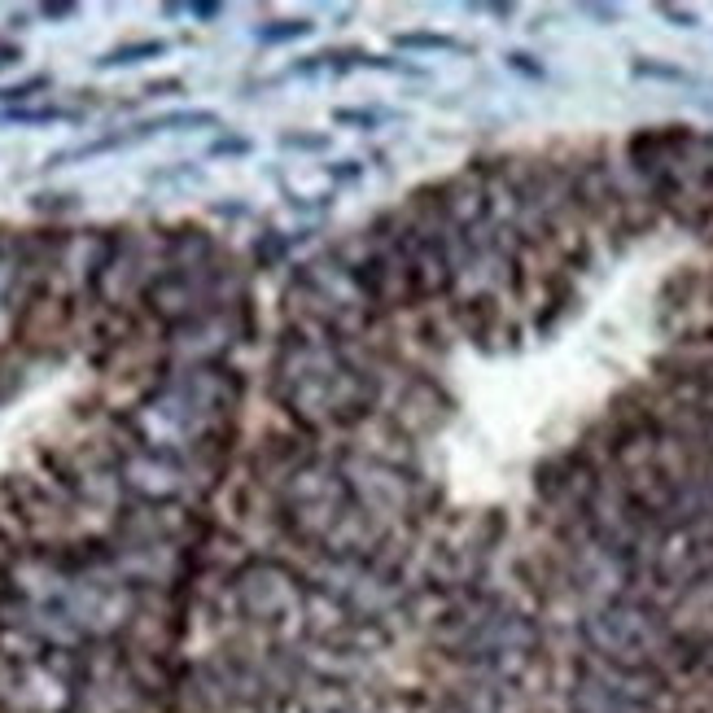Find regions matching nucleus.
Returning a JSON list of instances; mask_svg holds the SVG:
<instances>
[{
  "label": "nucleus",
  "instance_id": "nucleus-1",
  "mask_svg": "<svg viewBox=\"0 0 713 713\" xmlns=\"http://www.w3.org/2000/svg\"><path fill=\"white\" fill-rule=\"evenodd\" d=\"M215 123H220V114H210V110H180V114H158V119L136 123L132 141H145L153 132H193V127H215Z\"/></svg>",
  "mask_w": 713,
  "mask_h": 713
},
{
  "label": "nucleus",
  "instance_id": "nucleus-2",
  "mask_svg": "<svg viewBox=\"0 0 713 713\" xmlns=\"http://www.w3.org/2000/svg\"><path fill=\"white\" fill-rule=\"evenodd\" d=\"M167 53V40H136V44H119L110 49L105 57H97L101 71H114V66H141L149 57H162Z\"/></svg>",
  "mask_w": 713,
  "mask_h": 713
},
{
  "label": "nucleus",
  "instance_id": "nucleus-3",
  "mask_svg": "<svg viewBox=\"0 0 713 713\" xmlns=\"http://www.w3.org/2000/svg\"><path fill=\"white\" fill-rule=\"evenodd\" d=\"M394 44L407 53H468L464 40H455V35H438V31H403V35H394Z\"/></svg>",
  "mask_w": 713,
  "mask_h": 713
},
{
  "label": "nucleus",
  "instance_id": "nucleus-4",
  "mask_svg": "<svg viewBox=\"0 0 713 713\" xmlns=\"http://www.w3.org/2000/svg\"><path fill=\"white\" fill-rule=\"evenodd\" d=\"M316 31V23H307V18H280V23H263L254 31V40L259 44H294V40H307Z\"/></svg>",
  "mask_w": 713,
  "mask_h": 713
},
{
  "label": "nucleus",
  "instance_id": "nucleus-5",
  "mask_svg": "<svg viewBox=\"0 0 713 713\" xmlns=\"http://www.w3.org/2000/svg\"><path fill=\"white\" fill-rule=\"evenodd\" d=\"M630 74H635V79H661V83H696L691 71L669 66V62H657V57H635V62H630Z\"/></svg>",
  "mask_w": 713,
  "mask_h": 713
},
{
  "label": "nucleus",
  "instance_id": "nucleus-6",
  "mask_svg": "<svg viewBox=\"0 0 713 713\" xmlns=\"http://www.w3.org/2000/svg\"><path fill=\"white\" fill-rule=\"evenodd\" d=\"M285 254H289V241H285L280 232H263V237L254 241V268H276Z\"/></svg>",
  "mask_w": 713,
  "mask_h": 713
},
{
  "label": "nucleus",
  "instance_id": "nucleus-7",
  "mask_svg": "<svg viewBox=\"0 0 713 713\" xmlns=\"http://www.w3.org/2000/svg\"><path fill=\"white\" fill-rule=\"evenodd\" d=\"M57 119H74V110H57V105H44V110H5V123H23V127L57 123Z\"/></svg>",
  "mask_w": 713,
  "mask_h": 713
},
{
  "label": "nucleus",
  "instance_id": "nucleus-8",
  "mask_svg": "<svg viewBox=\"0 0 713 713\" xmlns=\"http://www.w3.org/2000/svg\"><path fill=\"white\" fill-rule=\"evenodd\" d=\"M31 206H35L40 215H66V210H79V197L74 193H40V197H31Z\"/></svg>",
  "mask_w": 713,
  "mask_h": 713
},
{
  "label": "nucleus",
  "instance_id": "nucleus-9",
  "mask_svg": "<svg viewBox=\"0 0 713 713\" xmlns=\"http://www.w3.org/2000/svg\"><path fill=\"white\" fill-rule=\"evenodd\" d=\"M280 149H311V153H324V149H328V136H324V132H280Z\"/></svg>",
  "mask_w": 713,
  "mask_h": 713
},
{
  "label": "nucleus",
  "instance_id": "nucleus-10",
  "mask_svg": "<svg viewBox=\"0 0 713 713\" xmlns=\"http://www.w3.org/2000/svg\"><path fill=\"white\" fill-rule=\"evenodd\" d=\"M381 119H386L381 110H333V123H342V127H364V132H368V127H376Z\"/></svg>",
  "mask_w": 713,
  "mask_h": 713
},
{
  "label": "nucleus",
  "instance_id": "nucleus-11",
  "mask_svg": "<svg viewBox=\"0 0 713 713\" xmlns=\"http://www.w3.org/2000/svg\"><path fill=\"white\" fill-rule=\"evenodd\" d=\"M249 149L254 145H249L246 136H220V141L210 145V158H246Z\"/></svg>",
  "mask_w": 713,
  "mask_h": 713
},
{
  "label": "nucleus",
  "instance_id": "nucleus-12",
  "mask_svg": "<svg viewBox=\"0 0 713 713\" xmlns=\"http://www.w3.org/2000/svg\"><path fill=\"white\" fill-rule=\"evenodd\" d=\"M40 88H49V74H35V79H26V83L0 88V101H26V97H35Z\"/></svg>",
  "mask_w": 713,
  "mask_h": 713
},
{
  "label": "nucleus",
  "instance_id": "nucleus-13",
  "mask_svg": "<svg viewBox=\"0 0 713 713\" xmlns=\"http://www.w3.org/2000/svg\"><path fill=\"white\" fill-rule=\"evenodd\" d=\"M508 66H513V71H521L525 74V79H547V71H542L539 62H534V57H530V53H508Z\"/></svg>",
  "mask_w": 713,
  "mask_h": 713
},
{
  "label": "nucleus",
  "instance_id": "nucleus-14",
  "mask_svg": "<svg viewBox=\"0 0 713 713\" xmlns=\"http://www.w3.org/2000/svg\"><path fill=\"white\" fill-rule=\"evenodd\" d=\"M74 14H79V5H71V0H49V5H40V18H53V23H66Z\"/></svg>",
  "mask_w": 713,
  "mask_h": 713
},
{
  "label": "nucleus",
  "instance_id": "nucleus-15",
  "mask_svg": "<svg viewBox=\"0 0 713 713\" xmlns=\"http://www.w3.org/2000/svg\"><path fill=\"white\" fill-rule=\"evenodd\" d=\"M657 14H661V18H669L674 26H696V23H700L691 9H679V5H657Z\"/></svg>",
  "mask_w": 713,
  "mask_h": 713
},
{
  "label": "nucleus",
  "instance_id": "nucleus-16",
  "mask_svg": "<svg viewBox=\"0 0 713 713\" xmlns=\"http://www.w3.org/2000/svg\"><path fill=\"white\" fill-rule=\"evenodd\" d=\"M189 14H193L197 23H215L223 14V5H215V0H197V5H189Z\"/></svg>",
  "mask_w": 713,
  "mask_h": 713
},
{
  "label": "nucleus",
  "instance_id": "nucleus-17",
  "mask_svg": "<svg viewBox=\"0 0 713 713\" xmlns=\"http://www.w3.org/2000/svg\"><path fill=\"white\" fill-rule=\"evenodd\" d=\"M582 14H587V18H595V23H617V18H621V14H617L613 5H582Z\"/></svg>",
  "mask_w": 713,
  "mask_h": 713
},
{
  "label": "nucleus",
  "instance_id": "nucleus-18",
  "mask_svg": "<svg viewBox=\"0 0 713 713\" xmlns=\"http://www.w3.org/2000/svg\"><path fill=\"white\" fill-rule=\"evenodd\" d=\"M18 62H23V49L9 44V40H0V71H9V66H18Z\"/></svg>",
  "mask_w": 713,
  "mask_h": 713
},
{
  "label": "nucleus",
  "instance_id": "nucleus-19",
  "mask_svg": "<svg viewBox=\"0 0 713 713\" xmlns=\"http://www.w3.org/2000/svg\"><path fill=\"white\" fill-rule=\"evenodd\" d=\"M141 93L145 97H167V93H180V79H158V83H145Z\"/></svg>",
  "mask_w": 713,
  "mask_h": 713
},
{
  "label": "nucleus",
  "instance_id": "nucleus-20",
  "mask_svg": "<svg viewBox=\"0 0 713 713\" xmlns=\"http://www.w3.org/2000/svg\"><path fill=\"white\" fill-rule=\"evenodd\" d=\"M328 175H333V180H355L359 167H355V162H346V167H328Z\"/></svg>",
  "mask_w": 713,
  "mask_h": 713
}]
</instances>
